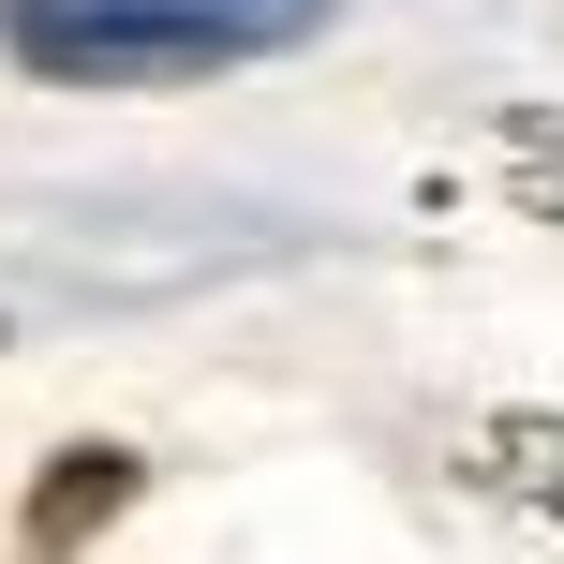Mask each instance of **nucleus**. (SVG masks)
I'll use <instances>...</instances> for the list:
<instances>
[{
	"label": "nucleus",
	"mask_w": 564,
	"mask_h": 564,
	"mask_svg": "<svg viewBox=\"0 0 564 564\" xmlns=\"http://www.w3.org/2000/svg\"><path fill=\"white\" fill-rule=\"evenodd\" d=\"M327 30V0H0V59L45 89H194Z\"/></svg>",
	"instance_id": "nucleus-1"
},
{
	"label": "nucleus",
	"mask_w": 564,
	"mask_h": 564,
	"mask_svg": "<svg viewBox=\"0 0 564 564\" xmlns=\"http://www.w3.org/2000/svg\"><path fill=\"white\" fill-rule=\"evenodd\" d=\"M119 506H134V446H59L45 476H30V520H15V550H30V564H75V550L105 535Z\"/></svg>",
	"instance_id": "nucleus-2"
}]
</instances>
